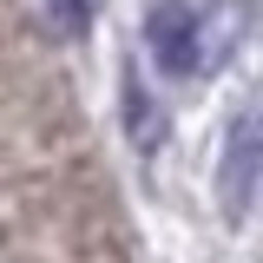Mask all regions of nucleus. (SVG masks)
Masks as SVG:
<instances>
[{"mask_svg": "<svg viewBox=\"0 0 263 263\" xmlns=\"http://www.w3.org/2000/svg\"><path fill=\"white\" fill-rule=\"evenodd\" d=\"M145 46L164 72H197L211 60V40H204V13L197 0H158L145 13Z\"/></svg>", "mask_w": 263, "mask_h": 263, "instance_id": "obj_1", "label": "nucleus"}, {"mask_svg": "<svg viewBox=\"0 0 263 263\" xmlns=\"http://www.w3.org/2000/svg\"><path fill=\"white\" fill-rule=\"evenodd\" d=\"M263 184V105H250L224 138V164H217V204L224 217H243Z\"/></svg>", "mask_w": 263, "mask_h": 263, "instance_id": "obj_2", "label": "nucleus"}, {"mask_svg": "<svg viewBox=\"0 0 263 263\" xmlns=\"http://www.w3.org/2000/svg\"><path fill=\"white\" fill-rule=\"evenodd\" d=\"M125 132L145 145V152L158 145V132H164V119H158V105H152V92H138V86L125 92Z\"/></svg>", "mask_w": 263, "mask_h": 263, "instance_id": "obj_3", "label": "nucleus"}, {"mask_svg": "<svg viewBox=\"0 0 263 263\" xmlns=\"http://www.w3.org/2000/svg\"><path fill=\"white\" fill-rule=\"evenodd\" d=\"M53 20H60L66 33H86V20H92V13H86V0H53Z\"/></svg>", "mask_w": 263, "mask_h": 263, "instance_id": "obj_4", "label": "nucleus"}]
</instances>
